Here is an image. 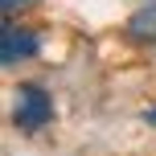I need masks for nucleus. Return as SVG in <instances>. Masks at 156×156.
Segmentation results:
<instances>
[{
    "mask_svg": "<svg viewBox=\"0 0 156 156\" xmlns=\"http://www.w3.org/2000/svg\"><path fill=\"white\" fill-rule=\"evenodd\" d=\"M12 123L21 127V132H41V127L54 123V99H49L45 86L21 82V90H16V107H12Z\"/></svg>",
    "mask_w": 156,
    "mask_h": 156,
    "instance_id": "f257e3e1",
    "label": "nucleus"
},
{
    "mask_svg": "<svg viewBox=\"0 0 156 156\" xmlns=\"http://www.w3.org/2000/svg\"><path fill=\"white\" fill-rule=\"evenodd\" d=\"M37 49H41V37H37L33 29L12 25V21L4 25V33H0V62H4V66H21V62H29Z\"/></svg>",
    "mask_w": 156,
    "mask_h": 156,
    "instance_id": "f03ea898",
    "label": "nucleus"
},
{
    "mask_svg": "<svg viewBox=\"0 0 156 156\" xmlns=\"http://www.w3.org/2000/svg\"><path fill=\"white\" fill-rule=\"evenodd\" d=\"M127 37H132L136 45H156V4H144L140 12H132Z\"/></svg>",
    "mask_w": 156,
    "mask_h": 156,
    "instance_id": "7ed1b4c3",
    "label": "nucleus"
},
{
    "mask_svg": "<svg viewBox=\"0 0 156 156\" xmlns=\"http://www.w3.org/2000/svg\"><path fill=\"white\" fill-rule=\"evenodd\" d=\"M0 4H4V16H12L16 8H21V4H29V0H0Z\"/></svg>",
    "mask_w": 156,
    "mask_h": 156,
    "instance_id": "20e7f679",
    "label": "nucleus"
},
{
    "mask_svg": "<svg viewBox=\"0 0 156 156\" xmlns=\"http://www.w3.org/2000/svg\"><path fill=\"white\" fill-rule=\"evenodd\" d=\"M144 123H148V127H156V107H152V111H144Z\"/></svg>",
    "mask_w": 156,
    "mask_h": 156,
    "instance_id": "39448f33",
    "label": "nucleus"
}]
</instances>
